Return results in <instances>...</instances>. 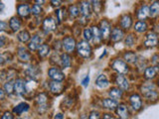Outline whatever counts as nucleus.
Instances as JSON below:
<instances>
[{"mask_svg":"<svg viewBox=\"0 0 159 119\" xmlns=\"http://www.w3.org/2000/svg\"><path fill=\"white\" fill-rule=\"evenodd\" d=\"M78 53L84 58H89L92 54L91 46L84 41H82L78 44Z\"/></svg>","mask_w":159,"mask_h":119,"instance_id":"obj_1","label":"nucleus"},{"mask_svg":"<svg viewBox=\"0 0 159 119\" xmlns=\"http://www.w3.org/2000/svg\"><path fill=\"white\" fill-rule=\"evenodd\" d=\"M112 68H113V69H116V71L118 72L119 73H126L128 72L127 64L122 61H119V60H116V61L113 62Z\"/></svg>","mask_w":159,"mask_h":119,"instance_id":"obj_2","label":"nucleus"},{"mask_svg":"<svg viewBox=\"0 0 159 119\" xmlns=\"http://www.w3.org/2000/svg\"><path fill=\"white\" fill-rule=\"evenodd\" d=\"M49 77L54 79V82H62L64 79V74L56 68H52L49 69Z\"/></svg>","mask_w":159,"mask_h":119,"instance_id":"obj_3","label":"nucleus"},{"mask_svg":"<svg viewBox=\"0 0 159 119\" xmlns=\"http://www.w3.org/2000/svg\"><path fill=\"white\" fill-rule=\"evenodd\" d=\"M101 35H102V38L103 39H107L109 34H111V25H109V23L107 21H106V20H103V21L101 23Z\"/></svg>","mask_w":159,"mask_h":119,"instance_id":"obj_4","label":"nucleus"},{"mask_svg":"<svg viewBox=\"0 0 159 119\" xmlns=\"http://www.w3.org/2000/svg\"><path fill=\"white\" fill-rule=\"evenodd\" d=\"M64 48L67 52H72L74 51L75 47H76V41L72 37H67L64 40Z\"/></svg>","mask_w":159,"mask_h":119,"instance_id":"obj_5","label":"nucleus"},{"mask_svg":"<svg viewBox=\"0 0 159 119\" xmlns=\"http://www.w3.org/2000/svg\"><path fill=\"white\" fill-rule=\"evenodd\" d=\"M43 27L45 29L46 32H51L53 30L56 29V23H55V20L51 17L46 18L44 20V23H43Z\"/></svg>","mask_w":159,"mask_h":119,"instance_id":"obj_6","label":"nucleus"},{"mask_svg":"<svg viewBox=\"0 0 159 119\" xmlns=\"http://www.w3.org/2000/svg\"><path fill=\"white\" fill-rule=\"evenodd\" d=\"M14 89L19 95L24 94V92L26 91V88H25V83L22 79H17V81L14 82Z\"/></svg>","mask_w":159,"mask_h":119,"instance_id":"obj_7","label":"nucleus"},{"mask_svg":"<svg viewBox=\"0 0 159 119\" xmlns=\"http://www.w3.org/2000/svg\"><path fill=\"white\" fill-rule=\"evenodd\" d=\"M130 103L131 106L133 107L134 110H138L141 107V99L140 96L137 95V94H133L130 97Z\"/></svg>","mask_w":159,"mask_h":119,"instance_id":"obj_8","label":"nucleus"},{"mask_svg":"<svg viewBox=\"0 0 159 119\" xmlns=\"http://www.w3.org/2000/svg\"><path fill=\"white\" fill-rule=\"evenodd\" d=\"M40 44H41V38L38 35H35L32 38V41L29 44V49L32 50V51H36L37 49H39Z\"/></svg>","mask_w":159,"mask_h":119,"instance_id":"obj_9","label":"nucleus"},{"mask_svg":"<svg viewBox=\"0 0 159 119\" xmlns=\"http://www.w3.org/2000/svg\"><path fill=\"white\" fill-rule=\"evenodd\" d=\"M156 44H157V36H156V34L149 33L147 35L145 45H146L147 47H153V46H156Z\"/></svg>","mask_w":159,"mask_h":119,"instance_id":"obj_10","label":"nucleus"},{"mask_svg":"<svg viewBox=\"0 0 159 119\" xmlns=\"http://www.w3.org/2000/svg\"><path fill=\"white\" fill-rule=\"evenodd\" d=\"M80 11H81L84 16H89L91 15V4H89V2H82L81 7H80Z\"/></svg>","mask_w":159,"mask_h":119,"instance_id":"obj_11","label":"nucleus"},{"mask_svg":"<svg viewBox=\"0 0 159 119\" xmlns=\"http://www.w3.org/2000/svg\"><path fill=\"white\" fill-rule=\"evenodd\" d=\"M117 114L120 116L122 119H127L129 117V112H128V109L127 107L124 105V104H120L118 107H117Z\"/></svg>","mask_w":159,"mask_h":119,"instance_id":"obj_12","label":"nucleus"},{"mask_svg":"<svg viewBox=\"0 0 159 119\" xmlns=\"http://www.w3.org/2000/svg\"><path fill=\"white\" fill-rule=\"evenodd\" d=\"M122 38H123V32L119 28H114L112 30V32H111V39H112V41H114V42L120 41Z\"/></svg>","mask_w":159,"mask_h":119,"instance_id":"obj_13","label":"nucleus"},{"mask_svg":"<svg viewBox=\"0 0 159 119\" xmlns=\"http://www.w3.org/2000/svg\"><path fill=\"white\" fill-rule=\"evenodd\" d=\"M96 83H97V86L98 87L104 88V87H107L108 86V81H107V78L106 76H104V74H101V76H98V77L97 78Z\"/></svg>","mask_w":159,"mask_h":119,"instance_id":"obj_14","label":"nucleus"},{"mask_svg":"<svg viewBox=\"0 0 159 119\" xmlns=\"http://www.w3.org/2000/svg\"><path fill=\"white\" fill-rule=\"evenodd\" d=\"M29 109V104L22 102V103H19L18 105L13 109V112L17 113V114H21L25 111H27Z\"/></svg>","mask_w":159,"mask_h":119,"instance_id":"obj_15","label":"nucleus"},{"mask_svg":"<svg viewBox=\"0 0 159 119\" xmlns=\"http://www.w3.org/2000/svg\"><path fill=\"white\" fill-rule=\"evenodd\" d=\"M116 83L119 86V87L122 88V89H127L129 84L128 82L126 81V78L124 77L123 76H117L116 77Z\"/></svg>","mask_w":159,"mask_h":119,"instance_id":"obj_16","label":"nucleus"},{"mask_svg":"<svg viewBox=\"0 0 159 119\" xmlns=\"http://www.w3.org/2000/svg\"><path fill=\"white\" fill-rule=\"evenodd\" d=\"M108 94L112 99H119L122 96V91L117 87H112L111 90H109Z\"/></svg>","mask_w":159,"mask_h":119,"instance_id":"obj_17","label":"nucleus"},{"mask_svg":"<svg viewBox=\"0 0 159 119\" xmlns=\"http://www.w3.org/2000/svg\"><path fill=\"white\" fill-rule=\"evenodd\" d=\"M102 104H103L104 107L111 109V110H113V109L117 106V102L116 100H113V99H111V98L104 99V100L102 101Z\"/></svg>","mask_w":159,"mask_h":119,"instance_id":"obj_18","label":"nucleus"},{"mask_svg":"<svg viewBox=\"0 0 159 119\" xmlns=\"http://www.w3.org/2000/svg\"><path fill=\"white\" fill-rule=\"evenodd\" d=\"M29 13H30V8H29L28 5L22 4V5H20V6L18 7V14L20 15V16L27 17L29 15Z\"/></svg>","mask_w":159,"mask_h":119,"instance_id":"obj_19","label":"nucleus"},{"mask_svg":"<svg viewBox=\"0 0 159 119\" xmlns=\"http://www.w3.org/2000/svg\"><path fill=\"white\" fill-rule=\"evenodd\" d=\"M131 23H132V20L129 15H124L121 19V22H120L122 28H124V29H128L131 26Z\"/></svg>","mask_w":159,"mask_h":119,"instance_id":"obj_20","label":"nucleus"},{"mask_svg":"<svg viewBox=\"0 0 159 119\" xmlns=\"http://www.w3.org/2000/svg\"><path fill=\"white\" fill-rule=\"evenodd\" d=\"M21 27V23H20L19 19L16 17H13L10 20V28H11L13 31H18Z\"/></svg>","mask_w":159,"mask_h":119,"instance_id":"obj_21","label":"nucleus"},{"mask_svg":"<svg viewBox=\"0 0 159 119\" xmlns=\"http://www.w3.org/2000/svg\"><path fill=\"white\" fill-rule=\"evenodd\" d=\"M51 86V90L54 93H60L63 89V86L60 82H51V86Z\"/></svg>","mask_w":159,"mask_h":119,"instance_id":"obj_22","label":"nucleus"},{"mask_svg":"<svg viewBox=\"0 0 159 119\" xmlns=\"http://www.w3.org/2000/svg\"><path fill=\"white\" fill-rule=\"evenodd\" d=\"M18 57L21 61H29L30 60V55L24 48H20L18 52Z\"/></svg>","mask_w":159,"mask_h":119,"instance_id":"obj_23","label":"nucleus"},{"mask_svg":"<svg viewBox=\"0 0 159 119\" xmlns=\"http://www.w3.org/2000/svg\"><path fill=\"white\" fill-rule=\"evenodd\" d=\"M149 15V8L147 6H142L138 11V18L139 19H145Z\"/></svg>","mask_w":159,"mask_h":119,"instance_id":"obj_24","label":"nucleus"},{"mask_svg":"<svg viewBox=\"0 0 159 119\" xmlns=\"http://www.w3.org/2000/svg\"><path fill=\"white\" fill-rule=\"evenodd\" d=\"M61 60H62L63 68H69L71 66V58H70L68 54H63L61 56Z\"/></svg>","mask_w":159,"mask_h":119,"instance_id":"obj_25","label":"nucleus"},{"mask_svg":"<svg viewBox=\"0 0 159 119\" xmlns=\"http://www.w3.org/2000/svg\"><path fill=\"white\" fill-rule=\"evenodd\" d=\"M50 53V47L47 45H42L39 47V55L41 57H46L48 56V54Z\"/></svg>","mask_w":159,"mask_h":119,"instance_id":"obj_26","label":"nucleus"},{"mask_svg":"<svg viewBox=\"0 0 159 119\" xmlns=\"http://www.w3.org/2000/svg\"><path fill=\"white\" fill-rule=\"evenodd\" d=\"M146 28H147V26H146V24H145V22H143V21H139V22H137L136 23V25H135V31H137V32H139V33H142V32H144L146 30Z\"/></svg>","mask_w":159,"mask_h":119,"instance_id":"obj_27","label":"nucleus"},{"mask_svg":"<svg viewBox=\"0 0 159 119\" xmlns=\"http://www.w3.org/2000/svg\"><path fill=\"white\" fill-rule=\"evenodd\" d=\"M124 59H125L128 63H133L136 61V55L132 52H127L124 54Z\"/></svg>","mask_w":159,"mask_h":119,"instance_id":"obj_28","label":"nucleus"},{"mask_svg":"<svg viewBox=\"0 0 159 119\" xmlns=\"http://www.w3.org/2000/svg\"><path fill=\"white\" fill-rule=\"evenodd\" d=\"M159 12V4L158 2H154L152 5L150 9H149V14H151V16H155V15H157Z\"/></svg>","mask_w":159,"mask_h":119,"instance_id":"obj_29","label":"nucleus"},{"mask_svg":"<svg viewBox=\"0 0 159 119\" xmlns=\"http://www.w3.org/2000/svg\"><path fill=\"white\" fill-rule=\"evenodd\" d=\"M18 39H19L21 42L25 43V42H27L28 40L30 39V34H29L27 31H22V32H20V33H19V35H18Z\"/></svg>","mask_w":159,"mask_h":119,"instance_id":"obj_30","label":"nucleus"},{"mask_svg":"<svg viewBox=\"0 0 159 119\" xmlns=\"http://www.w3.org/2000/svg\"><path fill=\"white\" fill-rule=\"evenodd\" d=\"M14 81L13 79H11V81H9L8 82H6L5 83V86H4V87H5V91H6L7 93H12V91H13V88H14Z\"/></svg>","mask_w":159,"mask_h":119,"instance_id":"obj_31","label":"nucleus"},{"mask_svg":"<svg viewBox=\"0 0 159 119\" xmlns=\"http://www.w3.org/2000/svg\"><path fill=\"white\" fill-rule=\"evenodd\" d=\"M47 99H48V97H47L46 94H45V93H40L39 95L37 96V102L40 104V105H45L46 102H47Z\"/></svg>","mask_w":159,"mask_h":119,"instance_id":"obj_32","label":"nucleus"},{"mask_svg":"<svg viewBox=\"0 0 159 119\" xmlns=\"http://www.w3.org/2000/svg\"><path fill=\"white\" fill-rule=\"evenodd\" d=\"M93 32V36L94 37V41L96 42H99L101 41V33H99V30L98 29V27H93L92 29Z\"/></svg>","mask_w":159,"mask_h":119,"instance_id":"obj_33","label":"nucleus"},{"mask_svg":"<svg viewBox=\"0 0 159 119\" xmlns=\"http://www.w3.org/2000/svg\"><path fill=\"white\" fill-rule=\"evenodd\" d=\"M156 74V71L153 68H147L145 71V77L147 78H153Z\"/></svg>","mask_w":159,"mask_h":119,"instance_id":"obj_34","label":"nucleus"},{"mask_svg":"<svg viewBox=\"0 0 159 119\" xmlns=\"http://www.w3.org/2000/svg\"><path fill=\"white\" fill-rule=\"evenodd\" d=\"M84 37L86 40L89 41V40H92L93 38V32H92V29H86L84 31Z\"/></svg>","mask_w":159,"mask_h":119,"instance_id":"obj_35","label":"nucleus"},{"mask_svg":"<svg viewBox=\"0 0 159 119\" xmlns=\"http://www.w3.org/2000/svg\"><path fill=\"white\" fill-rule=\"evenodd\" d=\"M79 13H80V10H79V8L77 6H71V7H70V14H71L73 17L78 16Z\"/></svg>","mask_w":159,"mask_h":119,"instance_id":"obj_36","label":"nucleus"},{"mask_svg":"<svg viewBox=\"0 0 159 119\" xmlns=\"http://www.w3.org/2000/svg\"><path fill=\"white\" fill-rule=\"evenodd\" d=\"M41 12H42V8L40 7L39 5L35 4L34 6L32 7V13H33L34 15H39Z\"/></svg>","mask_w":159,"mask_h":119,"instance_id":"obj_37","label":"nucleus"},{"mask_svg":"<svg viewBox=\"0 0 159 119\" xmlns=\"http://www.w3.org/2000/svg\"><path fill=\"white\" fill-rule=\"evenodd\" d=\"M133 43H134V38H133L132 35H129L125 40V45L126 46H132Z\"/></svg>","mask_w":159,"mask_h":119,"instance_id":"obj_38","label":"nucleus"},{"mask_svg":"<svg viewBox=\"0 0 159 119\" xmlns=\"http://www.w3.org/2000/svg\"><path fill=\"white\" fill-rule=\"evenodd\" d=\"M89 119H99V113L98 111H92L89 116Z\"/></svg>","mask_w":159,"mask_h":119,"instance_id":"obj_39","label":"nucleus"},{"mask_svg":"<svg viewBox=\"0 0 159 119\" xmlns=\"http://www.w3.org/2000/svg\"><path fill=\"white\" fill-rule=\"evenodd\" d=\"M1 119H13V116H12V114L10 112H5Z\"/></svg>","mask_w":159,"mask_h":119,"instance_id":"obj_40","label":"nucleus"},{"mask_svg":"<svg viewBox=\"0 0 159 119\" xmlns=\"http://www.w3.org/2000/svg\"><path fill=\"white\" fill-rule=\"evenodd\" d=\"M62 10H58V11L56 12V14H57V17H58V20L59 21H62V19H63V17H62Z\"/></svg>","mask_w":159,"mask_h":119,"instance_id":"obj_41","label":"nucleus"},{"mask_svg":"<svg viewBox=\"0 0 159 119\" xmlns=\"http://www.w3.org/2000/svg\"><path fill=\"white\" fill-rule=\"evenodd\" d=\"M89 77H86L84 79H83V82H82V83H83V86H87L88 84H89Z\"/></svg>","mask_w":159,"mask_h":119,"instance_id":"obj_42","label":"nucleus"},{"mask_svg":"<svg viewBox=\"0 0 159 119\" xmlns=\"http://www.w3.org/2000/svg\"><path fill=\"white\" fill-rule=\"evenodd\" d=\"M51 3L54 7H59L60 5H61V1H52Z\"/></svg>","mask_w":159,"mask_h":119,"instance_id":"obj_43","label":"nucleus"},{"mask_svg":"<svg viewBox=\"0 0 159 119\" xmlns=\"http://www.w3.org/2000/svg\"><path fill=\"white\" fill-rule=\"evenodd\" d=\"M5 28H6V24H5L4 22L0 21V31H2V30H4Z\"/></svg>","mask_w":159,"mask_h":119,"instance_id":"obj_44","label":"nucleus"},{"mask_svg":"<svg viewBox=\"0 0 159 119\" xmlns=\"http://www.w3.org/2000/svg\"><path fill=\"white\" fill-rule=\"evenodd\" d=\"M54 119H64V115L61 113H59V114H57V115H55Z\"/></svg>","mask_w":159,"mask_h":119,"instance_id":"obj_45","label":"nucleus"},{"mask_svg":"<svg viewBox=\"0 0 159 119\" xmlns=\"http://www.w3.org/2000/svg\"><path fill=\"white\" fill-rule=\"evenodd\" d=\"M4 44H5V38L4 37H1V38H0V48H1Z\"/></svg>","mask_w":159,"mask_h":119,"instance_id":"obj_46","label":"nucleus"},{"mask_svg":"<svg viewBox=\"0 0 159 119\" xmlns=\"http://www.w3.org/2000/svg\"><path fill=\"white\" fill-rule=\"evenodd\" d=\"M5 96V92L3 91V89L0 88V99H3Z\"/></svg>","mask_w":159,"mask_h":119,"instance_id":"obj_47","label":"nucleus"},{"mask_svg":"<svg viewBox=\"0 0 159 119\" xmlns=\"http://www.w3.org/2000/svg\"><path fill=\"white\" fill-rule=\"evenodd\" d=\"M103 119H111V116L109 115V114H104Z\"/></svg>","mask_w":159,"mask_h":119,"instance_id":"obj_48","label":"nucleus"},{"mask_svg":"<svg viewBox=\"0 0 159 119\" xmlns=\"http://www.w3.org/2000/svg\"><path fill=\"white\" fill-rule=\"evenodd\" d=\"M152 60H153V63L156 64H157V56H156V55L153 57V59H152Z\"/></svg>","mask_w":159,"mask_h":119,"instance_id":"obj_49","label":"nucleus"},{"mask_svg":"<svg viewBox=\"0 0 159 119\" xmlns=\"http://www.w3.org/2000/svg\"><path fill=\"white\" fill-rule=\"evenodd\" d=\"M2 63H3V59L0 58V64H2Z\"/></svg>","mask_w":159,"mask_h":119,"instance_id":"obj_50","label":"nucleus"},{"mask_svg":"<svg viewBox=\"0 0 159 119\" xmlns=\"http://www.w3.org/2000/svg\"><path fill=\"white\" fill-rule=\"evenodd\" d=\"M18 119H21V118H18Z\"/></svg>","mask_w":159,"mask_h":119,"instance_id":"obj_51","label":"nucleus"}]
</instances>
